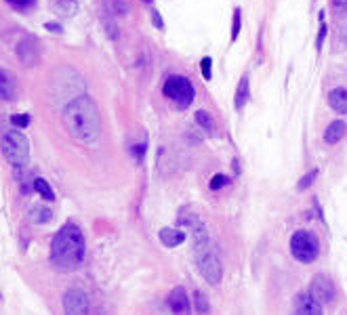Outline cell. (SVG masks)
Masks as SVG:
<instances>
[{
  "mask_svg": "<svg viewBox=\"0 0 347 315\" xmlns=\"http://www.w3.org/2000/svg\"><path fill=\"white\" fill-rule=\"evenodd\" d=\"M63 126L76 141L85 145H95L101 135L99 109L89 95H78L69 99L63 109Z\"/></svg>",
  "mask_w": 347,
  "mask_h": 315,
  "instance_id": "6da1fadb",
  "label": "cell"
},
{
  "mask_svg": "<svg viewBox=\"0 0 347 315\" xmlns=\"http://www.w3.org/2000/svg\"><path fill=\"white\" fill-rule=\"evenodd\" d=\"M85 252H87V246H85V235H82L80 227L74 223H65L51 240L49 261L57 271L69 273V271H76L82 265Z\"/></svg>",
  "mask_w": 347,
  "mask_h": 315,
  "instance_id": "7a4b0ae2",
  "label": "cell"
},
{
  "mask_svg": "<svg viewBox=\"0 0 347 315\" xmlns=\"http://www.w3.org/2000/svg\"><path fill=\"white\" fill-rule=\"evenodd\" d=\"M196 263H198V271L200 275L208 282L217 286L223 278V263H221L217 250L211 246V242H208V235H206V229L202 225L196 227Z\"/></svg>",
  "mask_w": 347,
  "mask_h": 315,
  "instance_id": "3957f363",
  "label": "cell"
},
{
  "mask_svg": "<svg viewBox=\"0 0 347 315\" xmlns=\"http://www.w3.org/2000/svg\"><path fill=\"white\" fill-rule=\"evenodd\" d=\"M3 153L13 168H25L30 160V145L19 131H7L3 135Z\"/></svg>",
  "mask_w": 347,
  "mask_h": 315,
  "instance_id": "277c9868",
  "label": "cell"
},
{
  "mask_svg": "<svg viewBox=\"0 0 347 315\" xmlns=\"http://www.w3.org/2000/svg\"><path fill=\"white\" fill-rule=\"evenodd\" d=\"M162 91L169 99H173L179 109L189 107L194 103V97H196V89H194V84L185 76H169Z\"/></svg>",
  "mask_w": 347,
  "mask_h": 315,
  "instance_id": "5b68a950",
  "label": "cell"
},
{
  "mask_svg": "<svg viewBox=\"0 0 347 315\" xmlns=\"http://www.w3.org/2000/svg\"><path fill=\"white\" fill-rule=\"evenodd\" d=\"M290 252H293L297 261L312 263L320 254V242H318V238L312 231L301 229V231H295V235L290 238Z\"/></svg>",
  "mask_w": 347,
  "mask_h": 315,
  "instance_id": "8992f818",
  "label": "cell"
},
{
  "mask_svg": "<svg viewBox=\"0 0 347 315\" xmlns=\"http://www.w3.org/2000/svg\"><path fill=\"white\" fill-rule=\"evenodd\" d=\"M63 313L65 315H89L91 313V303L85 290L72 288L63 294Z\"/></svg>",
  "mask_w": 347,
  "mask_h": 315,
  "instance_id": "52a82bcc",
  "label": "cell"
},
{
  "mask_svg": "<svg viewBox=\"0 0 347 315\" xmlns=\"http://www.w3.org/2000/svg\"><path fill=\"white\" fill-rule=\"evenodd\" d=\"M15 53L19 57V61L27 67H32L38 63L40 59V40L34 38V36H25L19 45L15 47Z\"/></svg>",
  "mask_w": 347,
  "mask_h": 315,
  "instance_id": "ba28073f",
  "label": "cell"
},
{
  "mask_svg": "<svg viewBox=\"0 0 347 315\" xmlns=\"http://www.w3.org/2000/svg\"><path fill=\"white\" fill-rule=\"evenodd\" d=\"M318 303H330L335 298V286H332L330 278L326 275H316L314 282H312V292H310Z\"/></svg>",
  "mask_w": 347,
  "mask_h": 315,
  "instance_id": "9c48e42d",
  "label": "cell"
},
{
  "mask_svg": "<svg viewBox=\"0 0 347 315\" xmlns=\"http://www.w3.org/2000/svg\"><path fill=\"white\" fill-rule=\"evenodd\" d=\"M166 305L173 311V315H189V296L185 288H181V286L173 288L169 298H166Z\"/></svg>",
  "mask_w": 347,
  "mask_h": 315,
  "instance_id": "30bf717a",
  "label": "cell"
},
{
  "mask_svg": "<svg viewBox=\"0 0 347 315\" xmlns=\"http://www.w3.org/2000/svg\"><path fill=\"white\" fill-rule=\"evenodd\" d=\"M0 97L5 101H13L17 97V80H15V74L11 69H5L0 71Z\"/></svg>",
  "mask_w": 347,
  "mask_h": 315,
  "instance_id": "8fae6325",
  "label": "cell"
},
{
  "mask_svg": "<svg viewBox=\"0 0 347 315\" xmlns=\"http://www.w3.org/2000/svg\"><path fill=\"white\" fill-rule=\"evenodd\" d=\"M293 315H322V309L312 294H301L295 303Z\"/></svg>",
  "mask_w": 347,
  "mask_h": 315,
  "instance_id": "7c38bea8",
  "label": "cell"
},
{
  "mask_svg": "<svg viewBox=\"0 0 347 315\" xmlns=\"http://www.w3.org/2000/svg\"><path fill=\"white\" fill-rule=\"evenodd\" d=\"M160 242L166 248H175L179 244L185 242V233L179 231V229H171V227H162L160 229Z\"/></svg>",
  "mask_w": 347,
  "mask_h": 315,
  "instance_id": "4fadbf2b",
  "label": "cell"
},
{
  "mask_svg": "<svg viewBox=\"0 0 347 315\" xmlns=\"http://www.w3.org/2000/svg\"><path fill=\"white\" fill-rule=\"evenodd\" d=\"M328 103H330V107L335 111L347 113V89H343V87L332 89L328 93Z\"/></svg>",
  "mask_w": 347,
  "mask_h": 315,
  "instance_id": "5bb4252c",
  "label": "cell"
},
{
  "mask_svg": "<svg viewBox=\"0 0 347 315\" xmlns=\"http://www.w3.org/2000/svg\"><path fill=\"white\" fill-rule=\"evenodd\" d=\"M107 15L112 17H127L131 13V0H103Z\"/></svg>",
  "mask_w": 347,
  "mask_h": 315,
  "instance_id": "9a60e30c",
  "label": "cell"
},
{
  "mask_svg": "<svg viewBox=\"0 0 347 315\" xmlns=\"http://www.w3.org/2000/svg\"><path fill=\"white\" fill-rule=\"evenodd\" d=\"M345 128H347V124H345L343 120H335V122H330V124H328V128L324 131V141L328 143V145H335V143H339V141L343 139Z\"/></svg>",
  "mask_w": 347,
  "mask_h": 315,
  "instance_id": "2e32d148",
  "label": "cell"
},
{
  "mask_svg": "<svg viewBox=\"0 0 347 315\" xmlns=\"http://www.w3.org/2000/svg\"><path fill=\"white\" fill-rule=\"evenodd\" d=\"M53 9L61 17H74L78 11V3L76 0H53Z\"/></svg>",
  "mask_w": 347,
  "mask_h": 315,
  "instance_id": "e0dca14e",
  "label": "cell"
},
{
  "mask_svg": "<svg viewBox=\"0 0 347 315\" xmlns=\"http://www.w3.org/2000/svg\"><path fill=\"white\" fill-rule=\"evenodd\" d=\"M248 97H251V84H248V78L244 76L238 84V91H236V107L242 109L248 101Z\"/></svg>",
  "mask_w": 347,
  "mask_h": 315,
  "instance_id": "ac0fdd59",
  "label": "cell"
},
{
  "mask_svg": "<svg viewBox=\"0 0 347 315\" xmlns=\"http://www.w3.org/2000/svg\"><path fill=\"white\" fill-rule=\"evenodd\" d=\"M34 189L40 193V198H45L47 202H53L55 200V191L51 189V185H49V181H45V179H34Z\"/></svg>",
  "mask_w": 347,
  "mask_h": 315,
  "instance_id": "d6986e66",
  "label": "cell"
},
{
  "mask_svg": "<svg viewBox=\"0 0 347 315\" xmlns=\"http://www.w3.org/2000/svg\"><path fill=\"white\" fill-rule=\"evenodd\" d=\"M51 217H53V212H51L49 208H45V206H36V208L30 210V219H32V223H38V225L49 223Z\"/></svg>",
  "mask_w": 347,
  "mask_h": 315,
  "instance_id": "ffe728a7",
  "label": "cell"
},
{
  "mask_svg": "<svg viewBox=\"0 0 347 315\" xmlns=\"http://www.w3.org/2000/svg\"><path fill=\"white\" fill-rule=\"evenodd\" d=\"M196 120H198V124L204 128L206 133H213L215 131V120L211 118V113H208V111H204V109L196 111Z\"/></svg>",
  "mask_w": 347,
  "mask_h": 315,
  "instance_id": "44dd1931",
  "label": "cell"
},
{
  "mask_svg": "<svg viewBox=\"0 0 347 315\" xmlns=\"http://www.w3.org/2000/svg\"><path fill=\"white\" fill-rule=\"evenodd\" d=\"M103 25H105V32H107V36L116 40V38H118V25L114 23L112 15H107V13H105V15H103Z\"/></svg>",
  "mask_w": 347,
  "mask_h": 315,
  "instance_id": "7402d4cb",
  "label": "cell"
},
{
  "mask_svg": "<svg viewBox=\"0 0 347 315\" xmlns=\"http://www.w3.org/2000/svg\"><path fill=\"white\" fill-rule=\"evenodd\" d=\"M240 27H242V13H240V9H236L234 11V23H232V42L238 38Z\"/></svg>",
  "mask_w": 347,
  "mask_h": 315,
  "instance_id": "603a6c76",
  "label": "cell"
},
{
  "mask_svg": "<svg viewBox=\"0 0 347 315\" xmlns=\"http://www.w3.org/2000/svg\"><path fill=\"white\" fill-rule=\"evenodd\" d=\"M326 23H324V11L320 13V32H318V38H316V49L322 51V45H324V38H326Z\"/></svg>",
  "mask_w": 347,
  "mask_h": 315,
  "instance_id": "cb8c5ba5",
  "label": "cell"
},
{
  "mask_svg": "<svg viewBox=\"0 0 347 315\" xmlns=\"http://www.w3.org/2000/svg\"><path fill=\"white\" fill-rule=\"evenodd\" d=\"M7 3L17 11H25V9H32L36 5V0H7Z\"/></svg>",
  "mask_w": 347,
  "mask_h": 315,
  "instance_id": "d4e9b609",
  "label": "cell"
},
{
  "mask_svg": "<svg viewBox=\"0 0 347 315\" xmlns=\"http://www.w3.org/2000/svg\"><path fill=\"white\" fill-rule=\"evenodd\" d=\"M196 307H198V313L200 315H206L208 313V300H206V296L202 294V292H196Z\"/></svg>",
  "mask_w": 347,
  "mask_h": 315,
  "instance_id": "484cf974",
  "label": "cell"
},
{
  "mask_svg": "<svg viewBox=\"0 0 347 315\" xmlns=\"http://www.w3.org/2000/svg\"><path fill=\"white\" fill-rule=\"evenodd\" d=\"M11 122H13V126L25 128L27 124H30V116H27V113H15V116H11Z\"/></svg>",
  "mask_w": 347,
  "mask_h": 315,
  "instance_id": "4316f807",
  "label": "cell"
},
{
  "mask_svg": "<svg viewBox=\"0 0 347 315\" xmlns=\"http://www.w3.org/2000/svg\"><path fill=\"white\" fill-rule=\"evenodd\" d=\"M211 57H204V59L200 61V69H202V76H204V80H211L213 78V71H211Z\"/></svg>",
  "mask_w": 347,
  "mask_h": 315,
  "instance_id": "83f0119b",
  "label": "cell"
},
{
  "mask_svg": "<svg viewBox=\"0 0 347 315\" xmlns=\"http://www.w3.org/2000/svg\"><path fill=\"white\" fill-rule=\"evenodd\" d=\"M316 175H318L316 170H310V173H307V175H305V177H303V179L299 181V189H305V187H310V185L314 183V179H316Z\"/></svg>",
  "mask_w": 347,
  "mask_h": 315,
  "instance_id": "f1b7e54d",
  "label": "cell"
},
{
  "mask_svg": "<svg viewBox=\"0 0 347 315\" xmlns=\"http://www.w3.org/2000/svg\"><path fill=\"white\" fill-rule=\"evenodd\" d=\"M225 183H227V177H223V175H215L213 181H211V187H213V189H219L221 185H225Z\"/></svg>",
  "mask_w": 347,
  "mask_h": 315,
  "instance_id": "f546056e",
  "label": "cell"
},
{
  "mask_svg": "<svg viewBox=\"0 0 347 315\" xmlns=\"http://www.w3.org/2000/svg\"><path fill=\"white\" fill-rule=\"evenodd\" d=\"M151 21H154V25L158 27V30H162V27H164V21H162V17H160V13L154 9V11H151Z\"/></svg>",
  "mask_w": 347,
  "mask_h": 315,
  "instance_id": "4dcf8cb0",
  "label": "cell"
},
{
  "mask_svg": "<svg viewBox=\"0 0 347 315\" xmlns=\"http://www.w3.org/2000/svg\"><path fill=\"white\" fill-rule=\"evenodd\" d=\"M45 27H47V30H51V32H61V27L57 23H47Z\"/></svg>",
  "mask_w": 347,
  "mask_h": 315,
  "instance_id": "1f68e13d",
  "label": "cell"
},
{
  "mask_svg": "<svg viewBox=\"0 0 347 315\" xmlns=\"http://www.w3.org/2000/svg\"><path fill=\"white\" fill-rule=\"evenodd\" d=\"M143 3H149V0H143Z\"/></svg>",
  "mask_w": 347,
  "mask_h": 315,
  "instance_id": "d6a6232c",
  "label": "cell"
}]
</instances>
